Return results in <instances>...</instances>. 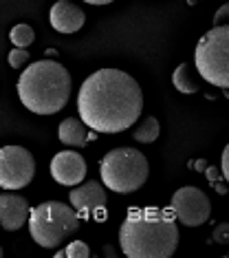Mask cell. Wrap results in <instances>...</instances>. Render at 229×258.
<instances>
[{"mask_svg": "<svg viewBox=\"0 0 229 258\" xmlns=\"http://www.w3.org/2000/svg\"><path fill=\"white\" fill-rule=\"evenodd\" d=\"M9 38H11V42H14V46L27 49V46L35 40V33H33V29L29 27V25H16L14 29H11Z\"/></svg>", "mask_w": 229, "mask_h": 258, "instance_id": "2e32d148", "label": "cell"}, {"mask_svg": "<svg viewBox=\"0 0 229 258\" xmlns=\"http://www.w3.org/2000/svg\"><path fill=\"white\" fill-rule=\"evenodd\" d=\"M51 177L62 185H78L86 177V161L80 152L62 150L51 161Z\"/></svg>", "mask_w": 229, "mask_h": 258, "instance_id": "9c48e42d", "label": "cell"}, {"mask_svg": "<svg viewBox=\"0 0 229 258\" xmlns=\"http://www.w3.org/2000/svg\"><path fill=\"white\" fill-rule=\"evenodd\" d=\"M172 82H174L176 91H181V93H198L201 91V82H198V78L194 75L192 67L187 62L176 67V71L172 75Z\"/></svg>", "mask_w": 229, "mask_h": 258, "instance_id": "5bb4252c", "label": "cell"}, {"mask_svg": "<svg viewBox=\"0 0 229 258\" xmlns=\"http://www.w3.org/2000/svg\"><path fill=\"white\" fill-rule=\"evenodd\" d=\"M49 20H51V27L60 33H75L84 27V11H82L75 3L70 0H57L55 5L51 7V14H49Z\"/></svg>", "mask_w": 229, "mask_h": 258, "instance_id": "8fae6325", "label": "cell"}, {"mask_svg": "<svg viewBox=\"0 0 229 258\" xmlns=\"http://www.w3.org/2000/svg\"><path fill=\"white\" fill-rule=\"evenodd\" d=\"M70 73L55 60H40L27 67L18 80V97L35 115H55L70 97Z\"/></svg>", "mask_w": 229, "mask_h": 258, "instance_id": "3957f363", "label": "cell"}, {"mask_svg": "<svg viewBox=\"0 0 229 258\" xmlns=\"http://www.w3.org/2000/svg\"><path fill=\"white\" fill-rule=\"evenodd\" d=\"M29 57H31V53H29L27 49H20V46H16V49L9 51L7 62H9L11 69H22V67H25V64L29 62Z\"/></svg>", "mask_w": 229, "mask_h": 258, "instance_id": "e0dca14e", "label": "cell"}, {"mask_svg": "<svg viewBox=\"0 0 229 258\" xmlns=\"http://www.w3.org/2000/svg\"><path fill=\"white\" fill-rule=\"evenodd\" d=\"M227 230H229L227 223L218 225V227H216V232H214V238H216V240H222V243H227Z\"/></svg>", "mask_w": 229, "mask_h": 258, "instance_id": "ffe728a7", "label": "cell"}, {"mask_svg": "<svg viewBox=\"0 0 229 258\" xmlns=\"http://www.w3.org/2000/svg\"><path fill=\"white\" fill-rule=\"evenodd\" d=\"M78 212L62 201H44L29 212V232L40 247L55 249L78 232Z\"/></svg>", "mask_w": 229, "mask_h": 258, "instance_id": "5b68a950", "label": "cell"}, {"mask_svg": "<svg viewBox=\"0 0 229 258\" xmlns=\"http://www.w3.org/2000/svg\"><path fill=\"white\" fill-rule=\"evenodd\" d=\"M70 205L75 212H95V210L106 208L108 203V195H106V185L99 181H86V183H78L75 190H70Z\"/></svg>", "mask_w": 229, "mask_h": 258, "instance_id": "30bf717a", "label": "cell"}, {"mask_svg": "<svg viewBox=\"0 0 229 258\" xmlns=\"http://www.w3.org/2000/svg\"><path fill=\"white\" fill-rule=\"evenodd\" d=\"M198 75L209 84L227 89L229 86V27L220 25L198 40L194 53Z\"/></svg>", "mask_w": 229, "mask_h": 258, "instance_id": "8992f818", "label": "cell"}, {"mask_svg": "<svg viewBox=\"0 0 229 258\" xmlns=\"http://www.w3.org/2000/svg\"><path fill=\"white\" fill-rule=\"evenodd\" d=\"M29 208L27 199L20 195H0V225L7 232H16L29 219Z\"/></svg>", "mask_w": 229, "mask_h": 258, "instance_id": "7c38bea8", "label": "cell"}, {"mask_svg": "<svg viewBox=\"0 0 229 258\" xmlns=\"http://www.w3.org/2000/svg\"><path fill=\"white\" fill-rule=\"evenodd\" d=\"M80 119L95 133H121L137 124L143 110L139 82L119 69H99L82 82Z\"/></svg>", "mask_w": 229, "mask_h": 258, "instance_id": "6da1fadb", "label": "cell"}, {"mask_svg": "<svg viewBox=\"0 0 229 258\" xmlns=\"http://www.w3.org/2000/svg\"><path fill=\"white\" fill-rule=\"evenodd\" d=\"M119 245L130 258H170L179 247V227L159 208L132 210L121 223Z\"/></svg>", "mask_w": 229, "mask_h": 258, "instance_id": "7a4b0ae2", "label": "cell"}, {"mask_svg": "<svg viewBox=\"0 0 229 258\" xmlns=\"http://www.w3.org/2000/svg\"><path fill=\"white\" fill-rule=\"evenodd\" d=\"M150 166L145 155L130 146H121L106 152L99 163V177L108 190L117 195H130L148 181Z\"/></svg>", "mask_w": 229, "mask_h": 258, "instance_id": "277c9868", "label": "cell"}, {"mask_svg": "<svg viewBox=\"0 0 229 258\" xmlns=\"http://www.w3.org/2000/svg\"><path fill=\"white\" fill-rule=\"evenodd\" d=\"M0 258H3V249H0Z\"/></svg>", "mask_w": 229, "mask_h": 258, "instance_id": "d4e9b609", "label": "cell"}, {"mask_svg": "<svg viewBox=\"0 0 229 258\" xmlns=\"http://www.w3.org/2000/svg\"><path fill=\"white\" fill-rule=\"evenodd\" d=\"M205 174H207V179H209V181H214V183L220 179V177H218V170H216L214 166H207V168H205Z\"/></svg>", "mask_w": 229, "mask_h": 258, "instance_id": "7402d4cb", "label": "cell"}, {"mask_svg": "<svg viewBox=\"0 0 229 258\" xmlns=\"http://www.w3.org/2000/svg\"><path fill=\"white\" fill-rule=\"evenodd\" d=\"M57 135H60V142L70 146V148H82V146L88 144V137H91V135H88V126L82 119H78V117L64 119L60 124Z\"/></svg>", "mask_w": 229, "mask_h": 258, "instance_id": "4fadbf2b", "label": "cell"}, {"mask_svg": "<svg viewBox=\"0 0 229 258\" xmlns=\"http://www.w3.org/2000/svg\"><path fill=\"white\" fill-rule=\"evenodd\" d=\"M84 3H88V5H108V3H113V0H84Z\"/></svg>", "mask_w": 229, "mask_h": 258, "instance_id": "cb8c5ba5", "label": "cell"}, {"mask_svg": "<svg viewBox=\"0 0 229 258\" xmlns=\"http://www.w3.org/2000/svg\"><path fill=\"white\" fill-rule=\"evenodd\" d=\"M35 159L22 146H3L0 148V187L3 190H22L33 181Z\"/></svg>", "mask_w": 229, "mask_h": 258, "instance_id": "52a82bcc", "label": "cell"}, {"mask_svg": "<svg viewBox=\"0 0 229 258\" xmlns=\"http://www.w3.org/2000/svg\"><path fill=\"white\" fill-rule=\"evenodd\" d=\"M220 166H222V177H229V148L227 146H225V150H222Z\"/></svg>", "mask_w": 229, "mask_h": 258, "instance_id": "44dd1931", "label": "cell"}, {"mask_svg": "<svg viewBox=\"0 0 229 258\" xmlns=\"http://www.w3.org/2000/svg\"><path fill=\"white\" fill-rule=\"evenodd\" d=\"M170 208H172L176 221L183 223V225H187V227L203 225V223H207L209 216H211L209 197L205 195L203 190L194 187V185L179 187V190L172 195Z\"/></svg>", "mask_w": 229, "mask_h": 258, "instance_id": "ba28073f", "label": "cell"}, {"mask_svg": "<svg viewBox=\"0 0 229 258\" xmlns=\"http://www.w3.org/2000/svg\"><path fill=\"white\" fill-rule=\"evenodd\" d=\"M159 133H161L159 121L155 119V117H145V119H141V124H137V128L132 131V137H134V142L152 144V142H157Z\"/></svg>", "mask_w": 229, "mask_h": 258, "instance_id": "9a60e30c", "label": "cell"}, {"mask_svg": "<svg viewBox=\"0 0 229 258\" xmlns=\"http://www.w3.org/2000/svg\"><path fill=\"white\" fill-rule=\"evenodd\" d=\"M227 16H229V5H222V7H220L218 11H216V18H214V27H220V25H225Z\"/></svg>", "mask_w": 229, "mask_h": 258, "instance_id": "d6986e66", "label": "cell"}, {"mask_svg": "<svg viewBox=\"0 0 229 258\" xmlns=\"http://www.w3.org/2000/svg\"><path fill=\"white\" fill-rule=\"evenodd\" d=\"M64 256H66V258H88V256H91V249H88L86 243L75 240V243H70L68 247L64 249Z\"/></svg>", "mask_w": 229, "mask_h": 258, "instance_id": "ac0fdd59", "label": "cell"}, {"mask_svg": "<svg viewBox=\"0 0 229 258\" xmlns=\"http://www.w3.org/2000/svg\"><path fill=\"white\" fill-rule=\"evenodd\" d=\"M192 168H194V170H198V172H203V170L207 168V161H205V159H198V161H194V163H192Z\"/></svg>", "mask_w": 229, "mask_h": 258, "instance_id": "603a6c76", "label": "cell"}]
</instances>
